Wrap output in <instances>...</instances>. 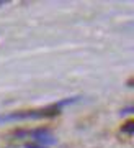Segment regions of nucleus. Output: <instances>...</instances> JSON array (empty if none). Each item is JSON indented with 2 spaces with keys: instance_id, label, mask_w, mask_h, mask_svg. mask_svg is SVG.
Here are the masks:
<instances>
[{
  "instance_id": "20e7f679",
  "label": "nucleus",
  "mask_w": 134,
  "mask_h": 148,
  "mask_svg": "<svg viewBox=\"0 0 134 148\" xmlns=\"http://www.w3.org/2000/svg\"><path fill=\"white\" fill-rule=\"evenodd\" d=\"M2 5H5V2H2V0H0V7H2Z\"/></svg>"
},
{
  "instance_id": "7ed1b4c3",
  "label": "nucleus",
  "mask_w": 134,
  "mask_h": 148,
  "mask_svg": "<svg viewBox=\"0 0 134 148\" xmlns=\"http://www.w3.org/2000/svg\"><path fill=\"white\" fill-rule=\"evenodd\" d=\"M28 148H39V147H36V145H28Z\"/></svg>"
},
{
  "instance_id": "f03ea898",
  "label": "nucleus",
  "mask_w": 134,
  "mask_h": 148,
  "mask_svg": "<svg viewBox=\"0 0 134 148\" xmlns=\"http://www.w3.org/2000/svg\"><path fill=\"white\" fill-rule=\"evenodd\" d=\"M133 127H134V122L133 120H128L123 125V132H126V133H129V135H131V133H133Z\"/></svg>"
},
{
  "instance_id": "f257e3e1",
  "label": "nucleus",
  "mask_w": 134,
  "mask_h": 148,
  "mask_svg": "<svg viewBox=\"0 0 134 148\" xmlns=\"http://www.w3.org/2000/svg\"><path fill=\"white\" fill-rule=\"evenodd\" d=\"M75 101L74 99H67L62 101L59 104H52L47 107H41V109H33V110H18V112H12V114H3L0 115V123H7V122H15V120H36V119H49V117H56L61 112V107L64 104Z\"/></svg>"
}]
</instances>
